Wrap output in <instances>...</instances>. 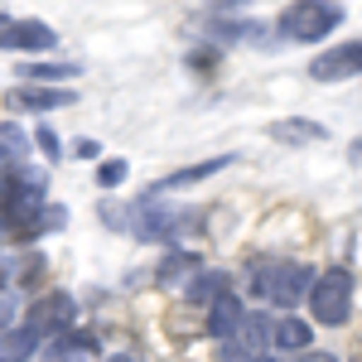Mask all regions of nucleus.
Wrapping results in <instances>:
<instances>
[{"label":"nucleus","instance_id":"1","mask_svg":"<svg viewBox=\"0 0 362 362\" xmlns=\"http://www.w3.org/2000/svg\"><path fill=\"white\" fill-rule=\"evenodd\" d=\"M251 285H256L261 300H271V305H280V309H295L300 300H309V290H314V271H309L305 261H280V266L256 271Z\"/></svg>","mask_w":362,"mask_h":362},{"label":"nucleus","instance_id":"2","mask_svg":"<svg viewBox=\"0 0 362 362\" xmlns=\"http://www.w3.org/2000/svg\"><path fill=\"white\" fill-rule=\"evenodd\" d=\"M309 314L319 319V324H348L353 319V276L334 266V271H324V276H314V290H309Z\"/></svg>","mask_w":362,"mask_h":362},{"label":"nucleus","instance_id":"3","mask_svg":"<svg viewBox=\"0 0 362 362\" xmlns=\"http://www.w3.org/2000/svg\"><path fill=\"white\" fill-rule=\"evenodd\" d=\"M338 25H343V10L338 5H324V0H300V5H290L280 15V34L295 39V44H319Z\"/></svg>","mask_w":362,"mask_h":362},{"label":"nucleus","instance_id":"4","mask_svg":"<svg viewBox=\"0 0 362 362\" xmlns=\"http://www.w3.org/2000/svg\"><path fill=\"white\" fill-rule=\"evenodd\" d=\"M73 319H78V305H73V295H63V290H49V295H39L34 305L25 309V324L29 334H39V338H49L58 334L63 338V329H73Z\"/></svg>","mask_w":362,"mask_h":362},{"label":"nucleus","instance_id":"5","mask_svg":"<svg viewBox=\"0 0 362 362\" xmlns=\"http://www.w3.org/2000/svg\"><path fill=\"white\" fill-rule=\"evenodd\" d=\"M0 49H10V54H49V49H58V34L44 20L0 15Z\"/></svg>","mask_w":362,"mask_h":362},{"label":"nucleus","instance_id":"6","mask_svg":"<svg viewBox=\"0 0 362 362\" xmlns=\"http://www.w3.org/2000/svg\"><path fill=\"white\" fill-rule=\"evenodd\" d=\"M78 102V92L73 87H39V83H20L5 92V107L10 112H29V116H49V112H63V107H73Z\"/></svg>","mask_w":362,"mask_h":362},{"label":"nucleus","instance_id":"7","mask_svg":"<svg viewBox=\"0 0 362 362\" xmlns=\"http://www.w3.org/2000/svg\"><path fill=\"white\" fill-rule=\"evenodd\" d=\"M266 343H271L266 319H261V314H242V324H237V329L223 338V358H227V362H261Z\"/></svg>","mask_w":362,"mask_h":362},{"label":"nucleus","instance_id":"8","mask_svg":"<svg viewBox=\"0 0 362 362\" xmlns=\"http://www.w3.org/2000/svg\"><path fill=\"white\" fill-rule=\"evenodd\" d=\"M353 73H362V39L334 44L329 54H319L309 63V78H314V83H338V78H353Z\"/></svg>","mask_w":362,"mask_h":362},{"label":"nucleus","instance_id":"9","mask_svg":"<svg viewBox=\"0 0 362 362\" xmlns=\"http://www.w3.org/2000/svg\"><path fill=\"white\" fill-rule=\"evenodd\" d=\"M136 232L145 237V242H165V237L179 232V213L165 208L160 198H145V203L136 208Z\"/></svg>","mask_w":362,"mask_h":362},{"label":"nucleus","instance_id":"10","mask_svg":"<svg viewBox=\"0 0 362 362\" xmlns=\"http://www.w3.org/2000/svg\"><path fill=\"white\" fill-rule=\"evenodd\" d=\"M237 155H218V160H203V165H189V169H174V174H165L160 184H155V194H165V189H189V184H203L208 174H223L227 165H232Z\"/></svg>","mask_w":362,"mask_h":362},{"label":"nucleus","instance_id":"11","mask_svg":"<svg viewBox=\"0 0 362 362\" xmlns=\"http://www.w3.org/2000/svg\"><path fill=\"white\" fill-rule=\"evenodd\" d=\"M29 145H34V140L25 136L20 121H0V174L15 169L20 160H29Z\"/></svg>","mask_w":362,"mask_h":362},{"label":"nucleus","instance_id":"12","mask_svg":"<svg viewBox=\"0 0 362 362\" xmlns=\"http://www.w3.org/2000/svg\"><path fill=\"white\" fill-rule=\"evenodd\" d=\"M271 343H276L280 353H309V343H314V329H309L305 319H280L276 329H271Z\"/></svg>","mask_w":362,"mask_h":362},{"label":"nucleus","instance_id":"13","mask_svg":"<svg viewBox=\"0 0 362 362\" xmlns=\"http://www.w3.org/2000/svg\"><path fill=\"white\" fill-rule=\"evenodd\" d=\"M39 343H44L39 334H29L25 324H15V329H5V334H0V362H29Z\"/></svg>","mask_w":362,"mask_h":362},{"label":"nucleus","instance_id":"14","mask_svg":"<svg viewBox=\"0 0 362 362\" xmlns=\"http://www.w3.org/2000/svg\"><path fill=\"white\" fill-rule=\"evenodd\" d=\"M242 314H247V309L237 305L232 295H218V300L208 305V334L227 338V334H232V329H237V324H242Z\"/></svg>","mask_w":362,"mask_h":362},{"label":"nucleus","instance_id":"15","mask_svg":"<svg viewBox=\"0 0 362 362\" xmlns=\"http://www.w3.org/2000/svg\"><path fill=\"white\" fill-rule=\"evenodd\" d=\"M78 73H83L78 63H29V68H25V78H20V83L54 87V83H63V78H78Z\"/></svg>","mask_w":362,"mask_h":362},{"label":"nucleus","instance_id":"16","mask_svg":"<svg viewBox=\"0 0 362 362\" xmlns=\"http://www.w3.org/2000/svg\"><path fill=\"white\" fill-rule=\"evenodd\" d=\"M271 136L276 140H285V145H300V140H324V126H314V121H276L271 126Z\"/></svg>","mask_w":362,"mask_h":362},{"label":"nucleus","instance_id":"17","mask_svg":"<svg viewBox=\"0 0 362 362\" xmlns=\"http://www.w3.org/2000/svg\"><path fill=\"white\" fill-rule=\"evenodd\" d=\"M126 174H131L126 160H102V165H97V184H102V189H121Z\"/></svg>","mask_w":362,"mask_h":362},{"label":"nucleus","instance_id":"18","mask_svg":"<svg viewBox=\"0 0 362 362\" xmlns=\"http://www.w3.org/2000/svg\"><path fill=\"white\" fill-rule=\"evenodd\" d=\"M184 271H198V256H189V251H184V256H169L165 266H160V280H165V285H174V280H189Z\"/></svg>","mask_w":362,"mask_h":362},{"label":"nucleus","instance_id":"19","mask_svg":"<svg viewBox=\"0 0 362 362\" xmlns=\"http://www.w3.org/2000/svg\"><path fill=\"white\" fill-rule=\"evenodd\" d=\"M58 227H68V208H58V203H44V213H39V237H49Z\"/></svg>","mask_w":362,"mask_h":362},{"label":"nucleus","instance_id":"20","mask_svg":"<svg viewBox=\"0 0 362 362\" xmlns=\"http://www.w3.org/2000/svg\"><path fill=\"white\" fill-rule=\"evenodd\" d=\"M34 145H39L49 160H58V155H63V145H58V136L49 131V126H39V131H34Z\"/></svg>","mask_w":362,"mask_h":362},{"label":"nucleus","instance_id":"21","mask_svg":"<svg viewBox=\"0 0 362 362\" xmlns=\"http://www.w3.org/2000/svg\"><path fill=\"white\" fill-rule=\"evenodd\" d=\"M73 155H83V160H92V155H97V140H78V145H73Z\"/></svg>","mask_w":362,"mask_h":362},{"label":"nucleus","instance_id":"22","mask_svg":"<svg viewBox=\"0 0 362 362\" xmlns=\"http://www.w3.org/2000/svg\"><path fill=\"white\" fill-rule=\"evenodd\" d=\"M348 160H353V165H362V140H353V145H348Z\"/></svg>","mask_w":362,"mask_h":362},{"label":"nucleus","instance_id":"23","mask_svg":"<svg viewBox=\"0 0 362 362\" xmlns=\"http://www.w3.org/2000/svg\"><path fill=\"white\" fill-rule=\"evenodd\" d=\"M305 362H338V358H329V353H314V348H309V353H305Z\"/></svg>","mask_w":362,"mask_h":362},{"label":"nucleus","instance_id":"24","mask_svg":"<svg viewBox=\"0 0 362 362\" xmlns=\"http://www.w3.org/2000/svg\"><path fill=\"white\" fill-rule=\"evenodd\" d=\"M54 362H87V358H83V353H58Z\"/></svg>","mask_w":362,"mask_h":362},{"label":"nucleus","instance_id":"25","mask_svg":"<svg viewBox=\"0 0 362 362\" xmlns=\"http://www.w3.org/2000/svg\"><path fill=\"white\" fill-rule=\"evenodd\" d=\"M102 362H136L131 353H112V358H102Z\"/></svg>","mask_w":362,"mask_h":362},{"label":"nucleus","instance_id":"26","mask_svg":"<svg viewBox=\"0 0 362 362\" xmlns=\"http://www.w3.org/2000/svg\"><path fill=\"white\" fill-rule=\"evenodd\" d=\"M0 290H5V266H0Z\"/></svg>","mask_w":362,"mask_h":362},{"label":"nucleus","instance_id":"27","mask_svg":"<svg viewBox=\"0 0 362 362\" xmlns=\"http://www.w3.org/2000/svg\"><path fill=\"white\" fill-rule=\"evenodd\" d=\"M261 362H276V358H261Z\"/></svg>","mask_w":362,"mask_h":362}]
</instances>
